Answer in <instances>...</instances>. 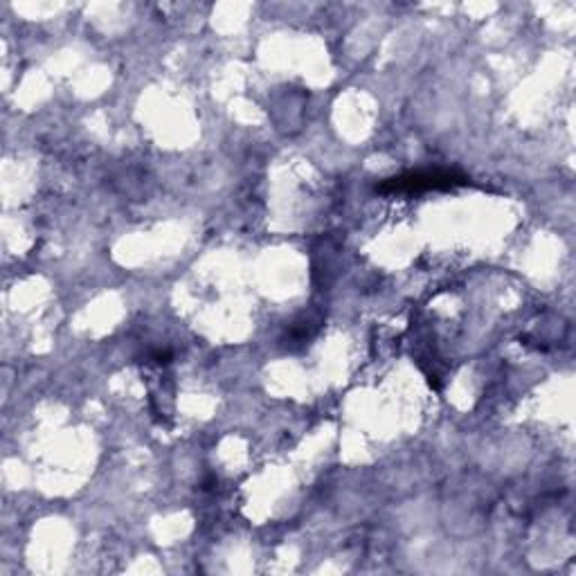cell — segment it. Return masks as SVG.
<instances>
[{
    "label": "cell",
    "mask_w": 576,
    "mask_h": 576,
    "mask_svg": "<svg viewBox=\"0 0 576 576\" xmlns=\"http://www.w3.org/2000/svg\"><path fill=\"white\" fill-rule=\"evenodd\" d=\"M468 178L457 172L446 170H428V172H412L396 178L385 181L379 192L383 194H419L431 189H453L457 185H466Z\"/></svg>",
    "instance_id": "cell-1"
}]
</instances>
